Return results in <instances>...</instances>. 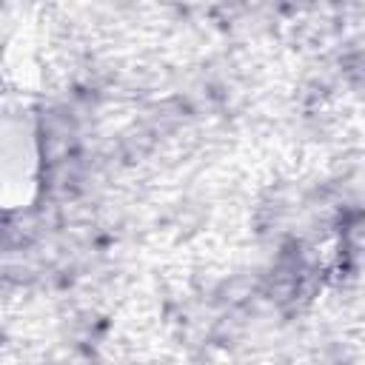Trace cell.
Masks as SVG:
<instances>
[{"label":"cell","instance_id":"1","mask_svg":"<svg viewBox=\"0 0 365 365\" xmlns=\"http://www.w3.org/2000/svg\"><path fill=\"white\" fill-rule=\"evenodd\" d=\"M40 143L26 103H0V211L26 208L37 191Z\"/></svg>","mask_w":365,"mask_h":365}]
</instances>
